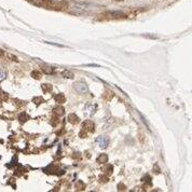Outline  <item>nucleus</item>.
I'll list each match as a JSON object with an SVG mask.
<instances>
[{"label":"nucleus","mask_w":192,"mask_h":192,"mask_svg":"<svg viewBox=\"0 0 192 192\" xmlns=\"http://www.w3.org/2000/svg\"><path fill=\"white\" fill-rule=\"evenodd\" d=\"M108 144H109V139L105 136H99L97 139H96V145H97L99 148H102V149L107 148Z\"/></svg>","instance_id":"obj_1"},{"label":"nucleus","mask_w":192,"mask_h":192,"mask_svg":"<svg viewBox=\"0 0 192 192\" xmlns=\"http://www.w3.org/2000/svg\"><path fill=\"white\" fill-rule=\"evenodd\" d=\"M82 129H83V131H86V132H94L95 124H94V122L91 121V120H86V121H84V123L82 124Z\"/></svg>","instance_id":"obj_2"},{"label":"nucleus","mask_w":192,"mask_h":192,"mask_svg":"<svg viewBox=\"0 0 192 192\" xmlns=\"http://www.w3.org/2000/svg\"><path fill=\"white\" fill-rule=\"evenodd\" d=\"M74 89L77 91L78 93H80V94H84V93L88 92V86L85 84L84 82H78L74 84Z\"/></svg>","instance_id":"obj_3"},{"label":"nucleus","mask_w":192,"mask_h":192,"mask_svg":"<svg viewBox=\"0 0 192 192\" xmlns=\"http://www.w3.org/2000/svg\"><path fill=\"white\" fill-rule=\"evenodd\" d=\"M68 121L70 122L71 124H78L79 122H80V119H79V117L78 115H76L74 113H70V115H68Z\"/></svg>","instance_id":"obj_4"},{"label":"nucleus","mask_w":192,"mask_h":192,"mask_svg":"<svg viewBox=\"0 0 192 192\" xmlns=\"http://www.w3.org/2000/svg\"><path fill=\"white\" fill-rule=\"evenodd\" d=\"M54 99H55L57 103L63 104V103H65L66 98H65V95H64L63 93H59V94H56V95L54 96Z\"/></svg>","instance_id":"obj_5"},{"label":"nucleus","mask_w":192,"mask_h":192,"mask_svg":"<svg viewBox=\"0 0 192 192\" xmlns=\"http://www.w3.org/2000/svg\"><path fill=\"white\" fill-rule=\"evenodd\" d=\"M74 187H76V190H78V191H82V190H84V189H85L84 182H83V181H81V180H78L77 182H76Z\"/></svg>","instance_id":"obj_6"},{"label":"nucleus","mask_w":192,"mask_h":192,"mask_svg":"<svg viewBox=\"0 0 192 192\" xmlns=\"http://www.w3.org/2000/svg\"><path fill=\"white\" fill-rule=\"evenodd\" d=\"M107 161H108L107 154H102L97 158V163H100V164L102 163H107Z\"/></svg>","instance_id":"obj_7"},{"label":"nucleus","mask_w":192,"mask_h":192,"mask_svg":"<svg viewBox=\"0 0 192 192\" xmlns=\"http://www.w3.org/2000/svg\"><path fill=\"white\" fill-rule=\"evenodd\" d=\"M19 120L22 123H24V122H26L27 120H29V115H27V113H25V112H23V113H21V115H19Z\"/></svg>","instance_id":"obj_8"},{"label":"nucleus","mask_w":192,"mask_h":192,"mask_svg":"<svg viewBox=\"0 0 192 192\" xmlns=\"http://www.w3.org/2000/svg\"><path fill=\"white\" fill-rule=\"evenodd\" d=\"M62 74H63L64 78H68V79H72L74 78V72L70 70H64L62 72Z\"/></svg>","instance_id":"obj_9"},{"label":"nucleus","mask_w":192,"mask_h":192,"mask_svg":"<svg viewBox=\"0 0 192 192\" xmlns=\"http://www.w3.org/2000/svg\"><path fill=\"white\" fill-rule=\"evenodd\" d=\"M64 111H65V109H64L63 107H61V106H59V107H55L54 108V113H55L56 115H64Z\"/></svg>","instance_id":"obj_10"},{"label":"nucleus","mask_w":192,"mask_h":192,"mask_svg":"<svg viewBox=\"0 0 192 192\" xmlns=\"http://www.w3.org/2000/svg\"><path fill=\"white\" fill-rule=\"evenodd\" d=\"M42 70L45 71V74H53V72H54V69H53L52 67H50V66H47V65H45V66L42 67Z\"/></svg>","instance_id":"obj_11"},{"label":"nucleus","mask_w":192,"mask_h":192,"mask_svg":"<svg viewBox=\"0 0 192 192\" xmlns=\"http://www.w3.org/2000/svg\"><path fill=\"white\" fill-rule=\"evenodd\" d=\"M31 77H33V79H36V80H39L41 78V72L37 70H33V72H31Z\"/></svg>","instance_id":"obj_12"},{"label":"nucleus","mask_w":192,"mask_h":192,"mask_svg":"<svg viewBox=\"0 0 192 192\" xmlns=\"http://www.w3.org/2000/svg\"><path fill=\"white\" fill-rule=\"evenodd\" d=\"M7 71L3 70V69H0V82H2L7 78Z\"/></svg>","instance_id":"obj_13"},{"label":"nucleus","mask_w":192,"mask_h":192,"mask_svg":"<svg viewBox=\"0 0 192 192\" xmlns=\"http://www.w3.org/2000/svg\"><path fill=\"white\" fill-rule=\"evenodd\" d=\"M42 90H43V92L45 93L50 92V91H52V85L51 84H42Z\"/></svg>","instance_id":"obj_14"},{"label":"nucleus","mask_w":192,"mask_h":192,"mask_svg":"<svg viewBox=\"0 0 192 192\" xmlns=\"http://www.w3.org/2000/svg\"><path fill=\"white\" fill-rule=\"evenodd\" d=\"M33 100V103L36 104V105H40L41 103H43V102H45L42 97H35Z\"/></svg>","instance_id":"obj_15"},{"label":"nucleus","mask_w":192,"mask_h":192,"mask_svg":"<svg viewBox=\"0 0 192 192\" xmlns=\"http://www.w3.org/2000/svg\"><path fill=\"white\" fill-rule=\"evenodd\" d=\"M104 170H105L107 174H111L112 173V170H113V167H112V165H107V167H105Z\"/></svg>","instance_id":"obj_16"},{"label":"nucleus","mask_w":192,"mask_h":192,"mask_svg":"<svg viewBox=\"0 0 192 192\" xmlns=\"http://www.w3.org/2000/svg\"><path fill=\"white\" fill-rule=\"evenodd\" d=\"M99 179H100V181H103V182H107L108 181V176H100Z\"/></svg>","instance_id":"obj_17"},{"label":"nucleus","mask_w":192,"mask_h":192,"mask_svg":"<svg viewBox=\"0 0 192 192\" xmlns=\"http://www.w3.org/2000/svg\"><path fill=\"white\" fill-rule=\"evenodd\" d=\"M132 191H144V190H143V189H141V188H139V187H137V188L133 189Z\"/></svg>","instance_id":"obj_18"},{"label":"nucleus","mask_w":192,"mask_h":192,"mask_svg":"<svg viewBox=\"0 0 192 192\" xmlns=\"http://www.w3.org/2000/svg\"><path fill=\"white\" fill-rule=\"evenodd\" d=\"M118 188H121V189H119V190H124V186L120 185V186H118Z\"/></svg>","instance_id":"obj_19"},{"label":"nucleus","mask_w":192,"mask_h":192,"mask_svg":"<svg viewBox=\"0 0 192 192\" xmlns=\"http://www.w3.org/2000/svg\"><path fill=\"white\" fill-rule=\"evenodd\" d=\"M3 55V51H2V50H1V49H0V57H1V56Z\"/></svg>","instance_id":"obj_20"},{"label":"nucleus","mask_w":192,"mask_h":192,"mask_svg":"<svg viewBox=\"0 0 192 192\" xmlns=\"http://www.w3.org/2000/svg\"><path fill=\"white\" fill-rule=\"evenodd\" d=\"M117 1H122V0H117Z\"/></svg>","instance_id":"obj_21"}]
</instances>
